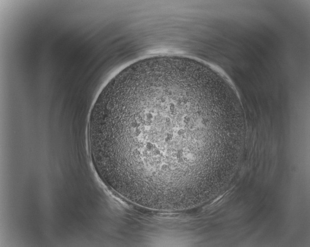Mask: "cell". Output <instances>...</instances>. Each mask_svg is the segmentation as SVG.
<instances>
[{
    "instance_id": "6da1fadb",
    "label": "cell",
    "mask_w": 310,
    "mask_h": 247,
    "mask_svg": "<svg viewBox=\"0 0 310 247\" xmlns=\"http://www.w3.org/2000/svg\"><path fill=\"white\" fill-rule=\"evenodd\" d=\"M238 126L219 77L182 56L123 69L102 90L91 119L97 161L111 188L164 211L201 201L207 180L225 169Z\"/></svg>"
}]
</instances>
